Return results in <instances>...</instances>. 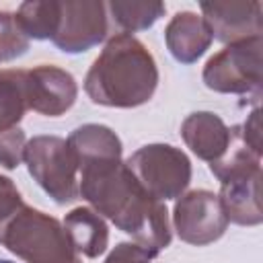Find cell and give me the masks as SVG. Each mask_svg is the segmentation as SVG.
<instances>
[{
    "instance_id": "6da1fadb",
    "label": "cell",
    "mask_w": 263,
    "mask_h": 263,
    "mask_svg": "<svg viewBox=\"0 0 263 263\" xmlns=\"http://www.w3.org/2000/svg\"><path fill=\"white\" fill-rule=\"evenodd\" d=\"M78 193L99 216L109 218L150 257H156L171 245L164 203L142 189L121 158L86 162L78 166Z\"/></svg>"
},
{
    "instance_id": "ac0fdd59",
    "label": "cell",
    "mask_w": 263,
    "mask_h": 263,
    "mask_svg": "<svg viewBox=\"0 0 263 263\" xmlns=\"http://www.w3.org/2000/svg\"><path fill=\"white\" fill-rule=\"evenodd\" d=\"M113 23L123 29L125 33L142 31L152 27L162 14H164V4L162 2H109L105 4Z\"/></svg>"
},
{
    "instance_id": "4fadbf2b",
    "label": "cell",
    "mask_w": 263,
    "mask_h": 263,
    "mask_svg": "<svg viewBox=\"0 0 263 263\" xmlns=\"http://www.w3.org/2000/svg\"><path fill=\"white\" fill-rule=\"evenodd\" d=\"M166 47L181 64H193L212 43V31L203 16L183 10L177 12L164 31Z\"/></svg>"
},
{
    "instance_id": "cb8c5ba5",
    "label": "cell",
    "mask_w": 263,
    "mask_h": 263,
    "mask_svg": "<svg viewBox=\"0 0 263 263\" xmlns=\"http://www.w3.org/2000/svg\"><path fill=\"white\" fill-rule=\"evenodd\" d=\"M0 263H12V261H6V259H0Z\"/></svg>"
},
{
    "instance_id": "ffe728a7",
    "label": "cell",
    "mask_w": 263,
    "mask_h": 263,
    "mask_svg": "<svg viewBox=\"0 0 263 263\" xmlns=\"http://www.w3.org/2000/svg\"><path fill=\"white\" fill-rule=\"evenodd\" d=\"M25 132L21 127L0 134V164L4 168H16L25 158Z\"/></svg>"
},
{
    "instance_id": "3957f363",
    "label": "cell",
    "mask_w": 263,
    "mask_h": 263,
    "mask_svg": "<svg viewBox=\"0 0 263 263\" xmlns=\"http://www.w3.org/2000/svg\"><path fill=\"white\" fill-rule=\"evenodd\" d=\"M0 242L27 263H82L64 224L29 205L6 224Z\"/></svg>"
},
{
    "instance_id": "7402d4cb",
    "label": "cell",
    "mask_w": 263,
    "mask_h": 263,
    "mask_svg": "<svg viewBox=\"0 0 263 263\" xmlns=\"http://www.w3.org/2000/svg\"><path fill=\"white\" fill-rule=\"evenodd\" d=\"M150 255L136 242H121L113 249L105 263H150Z\"/></svg>"
},
{
    "instance_id": "5b68a950",
    "label": "cell",
    "mask_w": 263,
    "mask_h": 263,
    "mask_svg": "<svg viewBox=\"0 0 263 263\" xmlns=\"http://www.w3.org/2000/svg\"><path fill=\"white\" fill-rule=\"evenodd\" d=\"M125 166L142 189L158 201L179 197L191 181V162L187 154L168 144H150L134 152Z\"/></svg>"
},
{
    "instance_id": "9c48e42d",
    "label": "cell",
    "mask_w": 263,
    "mask_h": 263,
    "mask_svg": "<svg viewBox=\"0 0 263 263\" xmlns=\"http://www.w3.org/2000/svg\"><path fill=\"white\" fill-rule=\"evenodd\" d=\"M25 84L29 109L47 117L66 113L78 95L72 74L55 66H37L25 70Z\"/></svg>"
},
{
    "instance_id": "ba28073f",
    "label": "cell",
    "mask_w": 263,
    "mask_h": 263,
    "mask_svg": "<svg viewBox=\"0 0 263 263\" xmlns=\"http://www.w3.org/2000/svg\"><path fill=\"white\" fill-rule=\"evenodd\" d=\"M107 35V6L95 0L60 2V23L51 41L68 53H80Z\"/></svg>"
},
{
    "instance_id": "9a60e30c",
    "label": "cell",
    "mask_w": 263,
    "mask_h": 263,
    "mask_svg": "<svg viewBox=\"0 0 263 263\" xmlns=\"http://www.w3.org/2000/svg\"><path fill=\"white\" fill-rule=\"evenodd\" d=\"M68 144L76 156L78 166L97 160L121 158V142L115 136V132H111L107 125H99V123L80 125L70 134Z\"/></svg>"
},
{
    "instance_id": "8fae6325",
    "label": "cell",
    "mask_w": 263,
    "mask_h": 263,
    "mask_svg": "<svg viewBox=\"0 0 263 263\" xmlns=\"http://www.w3.org/2000/svg\"><path fill=\"white\" fill-rule=\"evenodd\" d=\"M220 203L224 208V214L228 220L242 224V226H255L261 224L263 212H261V168L245 175H236L232 179H226L220 183Z\"/></svg>"
},
{
    "instance_id": "52a82bcc",
    "label": "cell",
    "mask_w": 263,
    "mask_h": 263,
    "mask_svg": "<svg viewBox=\"0 0 263 263\" xmlns=\"http://www.w3.org/2000/svg\"><path fill=\"white\" fill-rule=\"evenodd\" d=\"M173 224L181 240L203 247L224 234L228 218L218 195L205 189H195L175 203Z\"/></svg>"
},
{
    "instance_id": "7c38bea8",
    "label": "cell",
    "mask_w": 263,
    "mask_h": 263,
    "mask_svg": "<svg viewBox=\"0 0 263 263\" xmlns=\"http://www.w3.org/2000/svg\"><path fill=\"white\" fill-rule=\"evenodd\" d=\"M181 136L197 158L212 164L226 152L230 144L232 127H228L216 113L199 111V113H191L183 121Z\"/></svg>"
},
{
    "instance_id": "30bf717a",
    "label": "cell",
    "mask_w": 263,
    "mask_h": 263,
    "mask_svg": "<svg viewBox=\"0 0 263 263\" xmlns=\"http://www.w3.org/2000/svg\"><path fill=\"white\" fill-rule=\"evenodd\" d=\"M203 21L208 23L212 37L236 43L251 37H261V2H201Z\"/></svg>"
},
{
    "instance_id": "2e32d148",
    "label": "cell",
    "mask_w": 263,
    "mask_h": 263,
    "mask_svg": "<svg viewBox=\"0 0 263 263\" xmlns=\"http://www.w3.org/2000/svg\"><path fill=\"white\" fill-rule=\"evenodd\" d=\"M29 111L25 70L0 72V134L18 127V121Z\"/></svg>"
},
{
    "instance_id": "e0dca14e",
    "label": "cell",
    "mask_w": 263,
    "mask_h": 263,
    "mask_svg": "<svg viewBox=\"0 0 263 263\" xmlns=\"http://www.w3.org/2000/svg\"><path fill=\"white\" fill-rule=\"evenodd\" d=\"M14 14L27 37L51 39L60 23V2H25Z\"/></svg>"
},
{
    "instance_id": "603a6c76",
    "label": "cell",
    "mask_w": 263,
    "mask_h": 263,
    "mask_svg": "<svg viewBox=\"0 0 263 263\" xmlns=\"http://www.w3.org/2000/svg\"><path fill=\"white\" fill-rule=\"evenodd\" d=\"M259 115H261L259 109H255L249 115V119L240 125V134H242V140L247 142V146L261 156V123H259Z\"/></svg>"
},
{
    "instance_id": "44dd1931",
    "label": "cell",
    "mask_w": 263,
    "mask_h": 263,
    "mask_svg": "<svg viewBox=\"0 0 263 263\" xmlns=\"http://www.w3.org/2000/svg\"><path fill=\"white\" fill-rule=\"evenodd\" d=\"M23 199L18 189L14 187V183L8 177L0 175V236L6 228V224L18 214V210L23 208Z\"/></svg>"
},
{
    "instance_id": "277c9868",
    "label": "cell",
    "mask_w": 263,
    "mask_h": 263,
    "mask_svg": "<svg viewBox=\"0 0 263 263\" xmlns=\"http://www.w3.org/2000/svg\"><path fill=\"white\" fill-rule=\"evenodd\" d=\"M31 177L58 203L74 201L78 193V162L68 140L37 136L27 142L25 158Z\"/></svg>"
},
{
    "instance_id": "7a4b0ae2",
    "label": "cell",
    "mask_w": 263,
    "mask_h": 263,
    "mask_svg": "<svg viewBox=\"0 0 263 263\" xmlns=\"http://www.w3.org/2000/svg\"><path fill=\"white\" fill-rule=\"evenodd\" d=\"M158 68L152 53L129 33H117L92 62L84 90L97 105L138 107L154 95Z\"/></svg>"
},
{
    "instance_id": "8992f818",
    "label": "cell",
    "mask_w": 263,
    "mask_h": 263,
    "mask_svg": "<svg viewBox=\"0 0 263 263\" xmlns=\"http://www.w3.org/2000/svg\"><path fill=\"white\" fill-rule=\"evenodd\" d=\"M261 37L230 43L212 55L203 68V82L218 92H261Z\"/></svg>"
},
{
    "instance_id": "d6986e66",
    "label": "cell",
    "mask_w": 263,
    "mask_h": 263,
    "mask_svg": "<svg viewBox=\"0 0 263 263\" xmlns=\"http://www.w3.org/2000/svg\"><path fill=\"white\" fill-rule=\"evenodd\" d=\"M29 47V37L23 33L16 14L0 10V62L23 55Z\"/></svg>"
},
{
    "instance_id": "5bb4252c",
    "label": "cell",
    "mask_w": 263,
    "mask_h": 263,
    "mask_svg": "<svg viewBox=\"0 0 263 263\" xmlns=\"http://www.w3.org/2000/svg\"><path fill=\"white\" fill-rule=\"evenodd\" d=\"M64 230L78 255L99 257L107 251L109 230L105 220L90 208H76L64 218Z\"/></svg>"
}]
</instances>
